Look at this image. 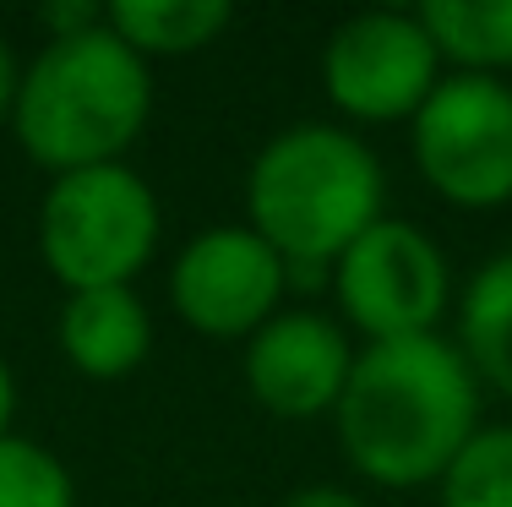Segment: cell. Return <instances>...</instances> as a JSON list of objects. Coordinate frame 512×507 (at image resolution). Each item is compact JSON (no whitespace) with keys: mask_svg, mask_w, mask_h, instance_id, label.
Segmentation results:
<instances>
[{"mask_svg":"<svg viewBox=\"0 0 512 507\" xmlns=\"http://www.w3.org/2000/svg\"><path fill=\"white\" fill-rule=\"evenodd\" d=\"M338 448L365 480L414 491L442 480L458 448L480 431V377L458 344L436 333L355 349L333 409Z\"/></svg>","mask_w":512,"mask_h":507,"instance_id":"obj_1","label":"cell"},{"mask_svg":"<svg viewBox=\"0 0 512 507\" xmlns=\"http://www.w3.org/2000/svg\"><path fill=\"white\" fill-rule=\"evenodd\" d=\"M387 175L376 153L344 126H284L246 175L251 229L284 257L289 273L333 268L382 219Z\"/></svg>","mask_w":512,"mask_h":507,"instance_id":"obj_2","label":"cell"},{"mask_svg":"<svg viewBox=\"0 0 512 507\" xmlns=\"http://www.w3.org/2000/svg\"><path fill=\"white\" fill-rule=\"evenodd\" d=\"M153 110L148 60L109 22L71 39H50L22 71L11 99V131L33 164L71 175L93 164H120V153L142 137Z\"/></svg>","mask_w":512,"mask_h":507,"instance_id":"obj_3","label":"cell"},{"mask_svg":"<svg viewBox=\"0 0 512 507\" xmlns=\"http://www.w3.org/2000/svg\"><path fill=\"white\" fill-rule=\"evenodd\" d=\"M158 246V197L126 164L55 175L39 208V257L71 295L126 289Z\"/></svg>","mask_w":512,"mask_h":507,"instance_id":"obj_4","label":"cell"},{"mask_svg":"<svg viewBox=\"0 0 512 507\" xmlns=\"http://www.w3.org/2000/svg\"><path fill=\"white\" fill-rule=\"evenodd\" d=\"M409 142L425 186L453 208L512 202V88L502 77H442L409 120Z\"/></svg>","mask_w":512,"mask_h":507,"instance_id":"obj_5","label":"cell"},{"mask_svg":"<svg viewBox=\"0 0 512 507\" xmlns=\"http://www.w3.org/2000/svg\"><path fill=\"white\" fill-rule=\"evenodd\" d=\"M338 306L371 344L436 333L447 311V257L409 219H376L344 257L333 262Z\"/></svg>","mask_w":512,"mask_h":507,"instance_id":"obj_6","label":"cell"},{"mask_svg":"<svg viewBox=\"0 0 512 507\" xmlns=\"http://www.w3.org/2000/svg\"><path fill=\"white\" fill-rule=\"evenodd\" d=\"M442 82V55L414 11H360L322 50V88L349 120H414Z\"/></svg>","mask_w":512,"mask_h":507,"instance_id":"obj_7","label":"cell"},{"mask_svg":"<svg viewBox=\"0 0 512 507\" xmlns=\"http://www.w3.org/2000/svg\"><path fill=\"white\" fill-rule=\"evenodd\" d=\"M289 268L251 224H218L186 240L169 268V300L180 322L207 338H251L278 317Z\"/></svg>","mask_w":512,"mask_h":507,"instance_id":"obj_8","label":"cell"},{"mask_svg":"<svg viewBox=\"0 0 512 507\" xmlns=\"http://www.w3.org/2000/svg\"><path fill=\"white\" fill-rule=\"evenodd\" d=\"M355 349L322 311H278L246 338V388L284 420H311L338 409Z\"/></svg>","mask_w":512,"mask_h":507,"instance_id":"obj_9","label":"cell"},{"mask_svg":"<svg viewBox=\"0 0 512 507\" xmlns=\"http://www.w3.org/2000/svg\"><path fill=\"white\" fill-rule=\"evenodd\" d=\"M60 349L82 377L115 382L137 371L153 349V322L137 289H82L60 311Z\"/></svg>","mask_w":512,"mask_h":507,"instance_id":"obj_10","label":"cell"},{"mask_svg":"<svg viewBox=\"0 0 512 507\" xmlns=\"http://www.w3.org/2000/svg\"><path fill=\"white\" fill-rule=\"evenodd\" d=\"M458 349L474 377L512 398V251H496L463 289Z\"/></svg>","mask_w":512,"mask_h":507,"instance_id":"obj_11","label":"cell"},{"mask_svg":"<svg viewBox=\"0 0 512 507\" xmlns=\"http://www.w3.org/2000/svg\"><path fill=\"white\" fill-rule=\"evenodd\" d=\"M229 0H115L104 11L109 33L148 55H197L229 28Z\"/></svg>","mask_w":512,"mask_h":507,"instance_id":"obj_12","label":"cell"},{"mask_svg":"<svg viewBox=\"0 0 512 507\" xmlns=\"http://www.w3.org/2000/svg\"><path fill=\"white\" fill-rule=\"evenodd\" d=\"M414 17L425 22L436 55L463 71L496 77L512 66V0H425Z\"/></svg>","mask_w":512,"mask_h":507,"instance_id":"obj_13","label":"cell"},{"mask_svg":"<svg viewBox=\"0 0 512 507\" xmlns=\"http://www.w3.org/2000/svg\"><path fill=\"white\" fill-rule=\"evenodd\" d=\"M436 486L442 507H512V426H480Z\"/></svg>","mask_w":512,"mask_h":507,"instance_id":"obj_14","label":"cell"},{"mask_svg":"<svg viewBox=\"0 0 512 507\" xmlns=\"http://www.w3.org/2000/svg\"><path fill=\"white\" fill-rule=\"evenodd\" d=\"M0 507H77L66 464L28 437H0Z\"/></svg>","mask_w":512,"mask_h":507,"instance_id":"obj_15","label":"cell"},{"mask_svg":"<svg viewBox=\"0 0 512 507\" xmlns=\"http://www.w3.org/2000/svg\"><path fill=\"white\" fill-rule=\"evenodd\" d=\"M99 22H104V11L88 6V0H60V6L39 11V28L50 33V39H71V33H88V28H99Z\"/></svg>","mask_w":512,"mask_h":507,"instance_id":"obj_16","label":"cell"},{"mask_svg":"<svg viewBox=\"0 0 512 507\" xmlns=\"http://www.w3.org/2000/svg\"><path fill=\"white\" fill-rule=\"evenodd\" d=\"M284 507H365L355 491H344V486H306V491H295Z\"/></svg>","mask_w":512,"mask_h":507,"instance_id":"obj_17","label":"cell"},{"mask_svg":"<svg viewBox=\"0 0 512 507\" xmlns=\"http://www.w3.org/2000/svg\"><path fill=\"white\" fill-rule=\"evenodd\" d=\"M17 82H22V71H17V60H11V44L0 39V120L11 115V99H17Z\"/></svg>","mask_w":512,"mask_h":507,"instance_id":"obj_18","label":"cell"},{"mask_svg":"<svg viewBox=\"0 0 512 507\" xmlns=\"http://www.w3.org/2000/svg\"><path fill=\"white\" fill-rule=\"evenodd\" d=\"M11 409H17V388H11V371H6V360H0V437L11 431Z\"/></svg>","mask_w":512,"mask_h":507,"instance_id":"obj_19","label":"cell"}]
</instances>
